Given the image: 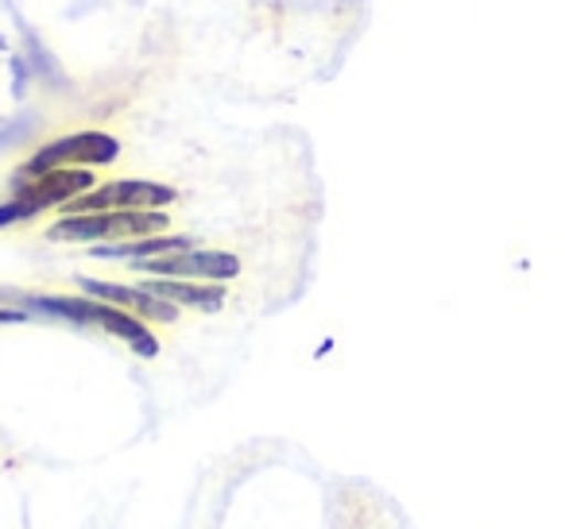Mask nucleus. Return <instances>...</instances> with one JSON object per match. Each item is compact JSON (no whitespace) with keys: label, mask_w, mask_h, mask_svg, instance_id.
Segmentation results:
<instances>
[{"label":"nucleus","mask_w":565,"mask_h":529,"mask_svg":"<svg viewBox=\"0 0 565 529\" xmlns=\"http://www.w3.org/2000/svg\"><path fill=\"white\" fill-rule=\"evenodd\" d=\"M174 197L179 194L171 186H163V182L117 179L74 197L66 205V217H82V213H159V205H171Z\"/></svg>","instance_id":"obj_4"},{"label":"nucleus","mask_w":565,"mask_h":529,"mask_svg":"<svg viewBox=\"0 0 565 529\" xmlns=\"http://www.w3.org/2000/svg\"><path fill=\"white\" fill-rule=\"evenodd\" d=\"M136 271L151 274V279H202V282H228L241 274V259L228 256V251H205V248H190L179 256H163V259H143L132 263Z\"/></svg>","instance_id":"obj_5"},{"label":"nucleus","mask_w":565,"mask_h":529,"mask_svg":"<svg viewBox=\"0 0 565 529\" xmlns=\"http://www.w3.org/2000/svg\"><path fill=\"white\" fill-rule=\"evenodd\" d=\"M78 287L86 290V298H97V302H109L117 310L132 313L140 321H174L179 317V305L163 302V298L148 294L143 287H120V282H102V279H86L82 274Z\"/></svg>","instance_id":"obj_6"},{"label":"nucleus","mask_w":565,"mask_h":529,"mask_svg":"<svg viewBox=\"0 0 565 529\" xmlns=\"http://www.w3.org/2000/svg\"><path fill=\"white\" fill-rule=\"evenodd\" d=\"M117 155H120V143L109 132H74L63 136V140H51L47 148L35 151L12 182L40 179V174L51 171H94V166H109Z\"/></svg>","instance_id":"obj_3"},{"label":"nucleus","mask_w":565,"mask_h":529,"mask_svg":"<svg viewBox=\"0 0 565 529\" xmlns=\"http://www.w3.org/2000/svg\"><path fill=\"white\" fill-rule=\"evenodd\" d=\"M167 225H171L167 213H82V217H58L47 236L66 244H125L159 236Z\"/></svg>","instance_id":"obj_2"},{"label":"nucleus","mask_w":565,"mask_h":529,"mask_svg":"<svg viewBox=\"0 0 565 529\" xmlns=\"http://www.w3.org/2000/svg\"><path fill=\"white\" fill-rule=\"evenodd\" d=\"M28 310L47 313V317L71 321V325H86V328H102L109 336H120L136 356L151 359L159 352L156 333L148 328V321L132 317V313L117 310L109 302H97V298H66V294H28L24 298Z\"/></svg>","instance_id":"obj_1"},{"label":"nucleus","mask_w":565,"mask_h":529,"mask_svg":"<svg viewBox=\"0 0 565 529\" xmlns=\"http://www.w3.org/2000/svg\"><path fill=\"white\" fill-rule=\"evenodd\" d=\"M190 248H194L190 236H143V240H125V244H97L94 256L97 259H132V263H143V259L179 256V251H190Z\"/></svg>","instance_id":"obj_8"},{"label":"nucleus","mask_w":565,"mask_h":529,"mask_svg":"<svg viewBox=\"0 0 565 529\" xmlns=\"http://www.w3.org/2000/svg\"><path fill=\"white\" fill-rule=\"evenodd\" d=\"M0 321H28L24 310H0Z\"/></svg>","instance_id":"obj_9"},{"label":"nucleus","mask_w":565,"mask_h":529,"mask_svg":"<svg viewBox=\"0 0 565 529\" xmlns=\"http://www.w3.org/2000/svg\"><path fill=\"white\" fill-rule=\"evenodd\" d=\"M143 290L171 305H190V310H205V313L221 310V302H225V287H217V282L202 287V282H186V279H148Z\"/></svg>","instance_id":"obj_7"}]
</instances>
